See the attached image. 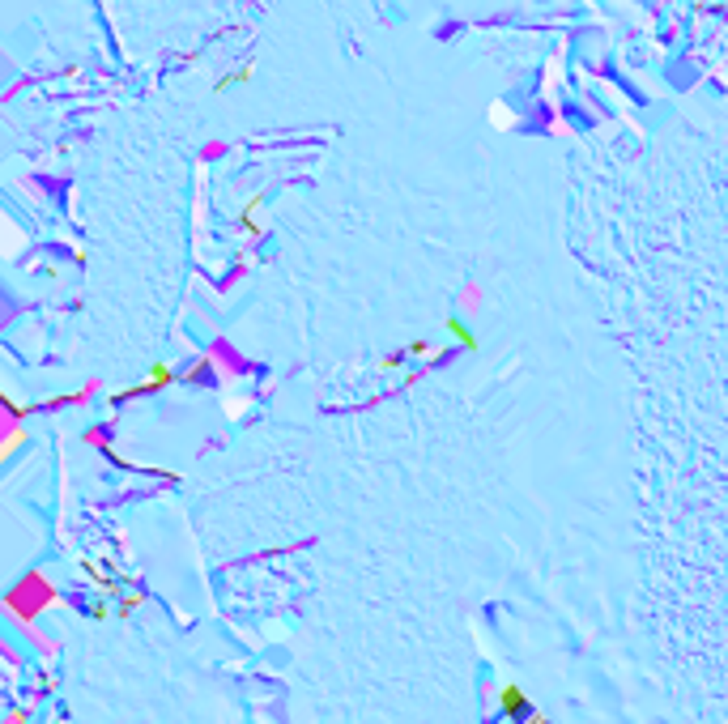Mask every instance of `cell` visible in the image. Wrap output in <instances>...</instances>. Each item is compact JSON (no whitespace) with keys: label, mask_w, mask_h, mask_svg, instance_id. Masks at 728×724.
Returning <instances> with one entry per match:
<instances>
[{"label":"cell","mask_w":728,"mask_h":724,"mask_svg":"<svg viewBox=\"0 0 728 724\" xmlns=\"http://www.w3.org/2000/svg\"><path fill=\"white\" fill-rule=\"evenodd\" d=\"M60 597H55V584L43 576V571H26L17 584H13V593L4 597V605L21 618V622H34L47 605H55Z\"/></svg>","instance_id":"6da1fadb"},{"label":"cell","mask_w":728,"mask_h":724,"mask_svg":"<svg viewBox=\"0 0 728 724\" xmlns=\"http://www.w3.org/2000/svg\"><path fill=\"white\" fill-rule=\"evenodd\" d=\"M499 712H503L511 724H524L533 712H537V708H533V699H528V691H524V686L507 682V686L499 691Z\"/></svg>","instance_id":"7a4b0ae2"},{"label":"cell","mask_w":728,"mask_h":724,"mask_svg":"<svg viewBox=\"0 0 728 724\" xmlns=\"http://www.w3.org/2000/svg\"><path fill=\"white\" fill-rule=\"evenodd\" d=\"M21 443H30V431L13 422V426H9V439H4V448H0V456H4V460H13V452H17Z\"/></svg>","instance_id":"3957f363"},{"label":"cell","mask_w":728,"mask_h":724,"mask_svg":"<svg viewBox=\"0 0 728 724\" xmlns=\"http://www.w3.org/2000/svg\"><path fill=\"white\" fill-rule=\"evenodd\" d=\"M145 601V593H124V601H119V610H115V618H128L136 605Z\"/></svg>","instance_id":"277c9868"},{"label":"cell","mask_w":728,"mask_h":724,"mask_svg":"<svg viewBox=\"0 0 728 724\" xmlns=\"http://www.w3.org/2000/svg\"><path fill=\"white\" fill-rule=\"evenodd\" d=\"M183 379H188V384H200V379H209V362H196V367H192Z\"/></svg>","instance_id":"5b68a950"},{"label":"cell","mask_w":728,"mask_h":724,"mask_svg":"<svg viewBox=\"0 0 728 724\" xmlns=\"http://www.w3.org/2000/svg\"><path fill=\"white\" fill-rule=\"evenodd\" d=\"M26 716H30L26 708H13V712H9V720H4V724H26Z\"/></svg>","instance_id":"8992f818"},{"label":"cell","mask_w":728,"mask_h":724,"mask_svg":"<svg viewBox=\"0 0 728 724\" xmlns=\"http://www.w3.org/2000/svg\"><path fill=\"white\" fill-rule=\"evenodd\" d=\"M524 724H550V720H545L541 712H533V716H528V720H524Z\"/></svg>","instance_id":"52a82bcc"}]
</instances>
